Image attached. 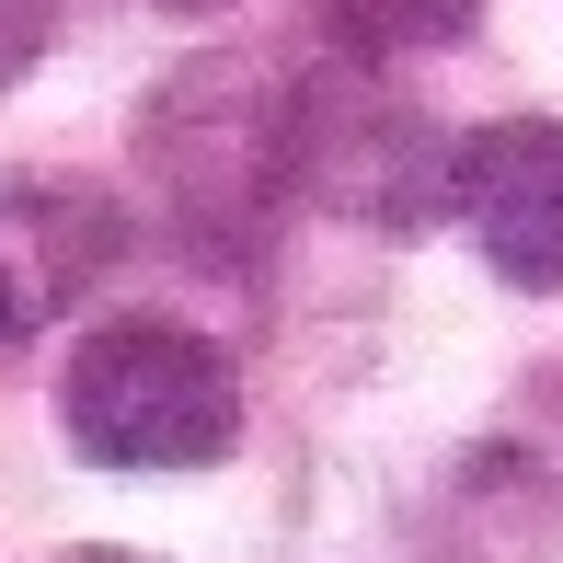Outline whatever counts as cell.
Here are the masks:
<instances>
[{"instance_id": "cell-8", "label": "cell", "mask_w": 563, "mask_h": 563, "mask_svg": "<svg viewBox=\"0 0 563 563\" xmlns=\"http://www.w3.org/2000/svg\"><path fill=\"white\" fill-rule=\"evenodd\" d=\"M69 563H150V552H69Z\"/></svg>"}, {"instance_id": "cell-1", "label": "cell", "mask_w": 563, "mask_h": 563, "mask_svg": "<svg viewBox=\"0 0 563 563\" xmlns=\"http://www.w3.org/2000/svg\"><path fill=\"white\" fill-rule=\"evenodd\" d=\"M58 426L104 472H208L242 438V379L185 322H104L58 379Z\"/></svg>"}, {"instance_id": "cell-2", "label": "cell", "mask_w": 563, "mask_h": 563, "mask_svg": "<svg viewBox=\"0 0 563 563\" xmlns=\"http://www.w3.org/2000/svg\"><path fill=\"white\" fill-rule=\"evenodd\" d=\"M150 173L185 196V219H242L299 173V92L219 58L150 104Z\"/></svg>"}, {"instance_id": "cell-4", "label": "cell", "mask_w": 563, "mask_h": 563, "mask_svg": "<svg viewBox=\"0 0 563 563\" xmlns=\"http://www.w3.org/2000/svg\"><path fill=\"white\" fill-rule=\"evenodd\" d=\"M449 208L472 219L483 265L506 288H563V126L495 115L449 150Z\"/></svg>"}, {"instance_id": "cell-6", "label": "cell", "mask_w": 563, "mask_h": 563, "mask_svg": "<svg viewBox=\"0 0 563 563\" xmlns=\"http://www.w3.org/2000/svg\"><path fill=\"white\" fill-rule=\"evenodd\" d=\"M46 35H58V0H0V92L46 58Z\"/></svg>"}, {"instance_id": "cell-7", "label": "cell", "mask_w": 563, "mask_h": 563, "mask_svg": "<svg viewBox=\"0 0 563 563\" xmlns=\"http://www.w3.org/2000/svg\"><path fill=\"white\" fill-rule=\"evenodd\" d=\"M162 12H185V23H208V12H230V0H162Z\"/></svg>"}, {"instance_id": "cell-5", "label": "cell", "mask_w": 563, "mask_h": 563, "mask_svg": "<svg viewBox=\"0 0 563 563\" xmlns=\"http://www.w3.org/2000/svg\"><path fill=\"white\" fill-rule=\"evenodd\" d=\"M322 23L356 46V58H415V46H449L483 23V0H322Z\"/></svg>"}, {"instance_id": "cell-3", "label": "cell", "mask_w": 563, "mask_h": 563, "mask_svg": "<svg viewBox=\"0 0 563 563\" xmlns=\"http://www.w3.org/2000/svg\"><path fill=\"white\" fill-rule=\"evenodd\" d=\"M126 219L104 185L69 173H0V345H35L46 322H69L115 276Z\"/></svg>"}]
</instances>
